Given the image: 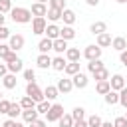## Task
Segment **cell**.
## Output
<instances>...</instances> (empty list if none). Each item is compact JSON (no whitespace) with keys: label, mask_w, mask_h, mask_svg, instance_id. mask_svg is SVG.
<instances>
[{"label":"cell","mask_w":127,"mask_h":127,"mask_svg":"<svg viewBox=\"0 0 127 127\" xmlns=\"http://www.w3.org/2000/svg\"><path fill=\"white\" fill-rule=\"evenodd\" d=\"M10 18H12V22H16V24H30L32 22V12L28 10V8H22V6H12V10H10Z\"/></svg>","instance_id":"1"},{"label":"cell","mask_w":127,"mask_h":127,"mask_svg":"<svg viewBox=\"0 0 127 127\" xmlns=\"http://www.w3.org/2000/svg\"><path fill=\"white\" fill-rule=\"evenodd\" d=\"M26 95L28 97H32L36 103H40V101H44L46 97H44V91L38 87V83L36 81H28V85H26Z\"/></svg>","instance_id":"2"},{"label":"cell","mask_w":127,"mask_h":127,"mask_svg":"<svg viewBox=\"0 0 127 127\" xmlns=\"http://www.w3.org/2000/svg\"><path fill=\"white\" fill-rule=\"evenodd\" d=\"M62 115H64V105L52 103L50 109H48V113H46V119H48V123H58V119H60Z\"/></svg>","instance_id":"3"},{"label":"cell","mask_w":127,"mask_h":127,"mask_svg":"<svg viewBox=\"0 0 127 127\" xmlns=\"http://www.w3.org/2000/svg\"><path fill=\"white\" fill-rule=\"evenodd\" d=\"M46 26H48V22H46L44 16H34V18H32V34L42 36V34L46 32Z\"/></svg>","instance_id":"4"},{"label":"cell","mask_w":127,"mask_h":127,"mask_svg":"<svg viewBox=\"0 0 127 127\" xmlns=\"http://www.w3.org/2000/svg\"><path fill=\"white\" fill-rule=\"evenodd\" d=\"M101 50L103 48H99L97 44H91V46H85V50H83V58L87 60V62H91V60H99L101 58Z\"/></svg>","instance_id":"5"},{"label":"cell","mask_w":127,"mask_h":127,"mask_svg":"<svg viewBox=\"0 0 127 127\" xmlns=\"http://www.w3.org/2000/svg\"><path fill=\"white\" fill-rule=\"evenodd\" d=\"M24 44H26V38H24L22 34H10V38H8V46H10V50H12V52L22 50V48H24Z\"/></svg>","instance_id":"6"},{"label":"cell","mask_w":127,"mask_h":127,"mask_svg":"<svg viewBox=\"0 0 127 127\" xmlns=\"http://www.w3.org/2000/svg\"><path fill=\"white\" fill-rule=\"evenodd\" d=\"M71 83H73V87H77V89H85V87H87V83H89V79H87V75H85V73L77 71L75 75H71Z\"/></svg>","instance_id":"7"},{"label":"cell","mask_w":127,"mask_h":127,"mask_svg":"<svg viewBox=\"0 0 127 127\" xmlns=\"http://www.w3.org/2000/svg\"><path fill=\"white\" fill-rule=\"evenodd\" d=\"M109 85H111V89H113V91H119V89H123L127 83H125V77H123L121 73H115V75H111Z\"/></svg>","instance_id":"8"},{"label":"cell","mask_w":127,"mask_h":127,"mask_svg":"<svg viewBox=\"0 0 127 127\" xmlns=\"http://www.w3.org/2000/svg\"><path fill=\"white\" fill-rule=\"evenodd\" d=\"M58 91H62V93H69L71 89H73V83H71V79L69 77H62V79H58Z\"/></svg>","instance_id":"9"},{"label":"cell","mask_w":127,"mask_h":127,"mask_svg":"<svg viewBox=\"0 0 127 127\" xmlns=\"http://www.w3.org/2000/svg\"><path fill=\"white\" fill-rule=\"evenodd\" d=\"M36 65H38L40 69H48V67H52V58H50L48 54H40V56L36 58Z\"/></svg>","instance_id":"10"},{"label":"cell","mask_w":127,"mask_h":127,"mask_svg":"<svg viewBox=\"0 0 127 127\" xmlns=\"http://www.w3.org/2000/svg\"><path fill=\"white\" fill-rule=\"evenodd\" d=\"M2 85L6 87V89H14L16 85H18V79H16V73H6L4 77H2Z\"/></svg>","instance_id":"11"},{"label":"cell","mask_w":127,"mask_h":127,"mask_svg":"<svg viewBox=\"0 0 127 127\" xmlns=\"http://www.w3.org/2000/svg\"><path fill=\"white\" fill-rule=\"evenodd\" d=\"M30 12H32V16H46L48 6H46V4H42V2H34V4H32V8H30Z\"/></svg>","instance_id":"12"},{"label":"cell","mask_w":127,"mask_h":127,"mask_svg":"<svg viewBox=\"0 0 127 127\" xmlns=\"http://www.w3.org/2000/svg\"><path fill=\"white\" fill-rule=\"evenodd\" d=\"M62 20H64L65 26H71V24L75 22V12L69 10V8H64V10H62Z\"/></svg>","instance_id":"13"},{"label":"cell","mask_w":127,"mask_h":127,"mask_svg":"<svg viewBox=\"0 0 127 127\" xmlns=\"http://www.w3.org/2000/svg\"><path fill=\"white\" fill-rule=\"evenodd\" d=\"M111 34L109 32H103V34H99L97 36V40H95V44L99 46V48H107V46H111Z\"/></svg>","instance_id":"14"},{"label":"cell","mask_w":127,"mask_h":127,"mask_svg":"<svg viewBox=\"0 0 127 127\" xmlns=\"http://www.w3.org/2000/svg\"><path fill=\"white\" fill-rule=\"evenodd\" d=\"M111 48L117 50V52H123V50L127 48V40H125V36H117V38H113V40H111Z\"/></svg>","instance_id":"15"},{"label":"cell","mask_w":127,"mask_h":127,"mask_svg":"<svg viewBox=\"0 0 127 127\" xmlns=\"http://www.w3.org/2000/svg\"><path fill=\"white\" fill-rule=\"evenodd\" d=\"M38 111H36V107H32V109H22V119L26 121V123H32V121H36L38 119Z\"/></svg>","instance_id":"16"},{"label":"cell","mask_w":127,"mask_h":127,"mask_svg":"<svg viewBox=\"0 0 127 127\" xmlns=\"http://www.w3.org/2000/svg\"><path fill=\"white\" fill-rule=\"evenodd\" d=\"M89 32H91L93 36H99V34L107 32V24H105V22H93V24L89 26Z\"/></svg>","instance_id":"17"},{"label":"cell","mask_w":127,"mask_h":127,"mask_svg":"<svg viewBox=\"0 0 127 127\" xmlns=\"http://www.w3.org/2000/svg\"><path fill=\"white\" fill-rule=\"evenodd\" d=\"M44 34H46V38H50V40H58V38H60V28H58L56 24H48Z\"/></svg>","instance_id":"18"},{"label":"cell","mask_w":127,"mask_h":127,"mask_svg":"<svg viewBox=\"0 0 127 127\" xmlns=\"http://www.w3.org/2000/svg\"><path fill=\"white\" fill-rule=\"evenodd\" d=\"M60 38L62 40H73L75 38V30L71 28V26H64V28H60Z\"/></svg>","instance_id":"19"},{"label":"cell","mask_w":127,"mask_h":127,"mask_svg":"<svg viewBox=\"0 0 127 127\" xmlns=\"http://www.w3.org/2000/svg\"><path fill=\"white\" fill-rule=\"evenodd\" d=\"M79 58H81L79 48H67L65 50V60L67 62H79Z\"/></svg>","instance_id":"20"},{"label":"cell","mask_w":127,"mask_h":127,"mask_svg":"<svg viewBox=\"0 0 127 127\" xmlns=\"http://www.w3.org/2000/svg\"><path fill=\"white\" fill-rule=\"evenodd\" d=\"M52 46H54V40H50V38H44V40L38 42V50H40V54H48V52L52 50Z\"/></svg>","instance_id":"21"},{"label":"cell","mask_w":127,"mask_h":127,"mask_svg":"<svg viewBox=\"0 0 127 127\" xmlns=\"http://www.w3.org/2000/svg\"><path fill=\"white\" fill-rule=\"evenodd\" d=\"M52 50H54V52H58V54L62 56V54H65V50H67V42H65V40H62V38H58V40H54Z\"/></svg>","instance_id":"22"},{"label":"cell","mask_w":127,"mask_h":127,"mask_svg":"<svg viewBox=\"0 0 127 127\" xmlns=\"http://www.w3.org/2000/svg\"><path fill=\"white\" fill-rule=\"evenodd\" d=\"M8 119H16L18 115H22V107H20V103H16V101H12L10 103V109H8Z\"/></svg>","instance_id":"23"},{"label":"cell","mask_w":127,"mask_h":127,"mask_svg":"<svg viewBox=\"0 0 127 127\" xmlns=\"http://www.w3.org/2000/svg\"><path fill=\"white\" fill-rule=\"evenodd\" d=\"M79 71V62H67L65 67H64V73L65 75H75Z\"/></svg>","instance_id":"24"},{"label":"cell","mask_w":127,"mask_h":127,"mask_svg":"<svg viewBox=\"0 0 127 127\" xmlns=\"http://www.w3.org/2000/svg\"><path fill=\"white\" fill-rule=\"evenodd\" d=\"M103 97H105V103H107V105H115V103H119V91L109 89Z\"/></svg>","instance_id":"25"},{"label":"cell","mask_w":127,"mask_h":127,"mask_svg":"<svg viewBox=\"0 0 127 127\" xmlns=\"http://www.w3.org/2000/svg\"><path fill=\"white\" fill-rule=\"evenodd\" d=\"M65 64H67V62H65V58H64V56H58V58H54V60H52V67H54L56 71H64Z\"/></svg>","instance_id":"26"},{"label":"cell","mask_w":127,"mask_h":127,"mask_svg":"<svg viewBox=\"0 0 127 127\" xmlns=\"http://www.w3.org/2000/svg\"><path fill=\"white\" fill-rule=\"evenodd\" d=\"M6 67H8V71H10V73H18V71H22V67H24V65H22V60L18 58V60H14V62H8V64H6Z\"/></svg>","instance_id":"27"},{"label":"cell","mask_w":127,"mask_h":127,"mask_svg":"<svg viewBox=\"0 0 127 127\" xmlns=\"http://www.w3.org/2000/svg\"><path fill=\"white\" fill-rule=\"evenodd\" d=\"M109 89H111V85H109V79H101V81H97V85H95V91H97L99 95H105Z\"/></svg>","instance_id":"28"},{"label":"cell","mask_w":127,"mask_h":127,"mask_svg":"<svg viewBox=\"0 0 127 127\" xmlns=\"http://www.w3.org/2000/svg\"><path fill=\"white\" fill-rule=\"evenodd\" d=\"M58 93H60V91H58L56 85H48V87L44 89V97H46L48 101H54V99L58 97Z\"/></svg>","instance_id":"29"},{"label":"cell","mask_w":127,"mask_h":127,"mask_svg":"<svg viewBox=\"0 0 127 127\" xmlns=\"http://www.w3.org/2000/svg\"><path fill=\"white\" fill-rule=\"evenodd\" d=\"M58 125H60V127H73V117H71V113H64V115L58 119Z\"/></svg>","instance_id":"30"},{"label":"cell","mask_w":127,"mask_h":127,"mask_svg":"<svg viewBox=\"0 0 127 127\" xmlns=\"http://www.w3.org/2000/svg\"><path fill=\"white\" fill-rule=\"evenodd\" d=\"M46 16H48L50 22H58V20H62V10H58V8H48Z\"/></svg>","instance_id":"31"},{"label":"cell","mask_w":127,"mask_h":127,"mask_svg":"<svg viewBox=\"0 0 127 127\" xmlns=\"http://www.w3.org/2000/svg\"><path fill=\"white\" fill-rule=\"evenodd\" d=\"M20 107H22V109H32V107H36V101H34L32 97L24 95V97L20 99Z\"/></svg>","instance_id":"32"},{"label":"cell","mask_w":127,"mask_h":127,"mask_svg":"<svg viewBox=\"0 0 127 127\" xmlns=\"http://www.w3.org/2000/svg\"><path fill=\"white\" fill-rule=\"evenodd\" d=\"M101 67H105V65H103V62H101V58H99V60H91V62L87 64V69H89L91 73H93V71H97V69H101Z\"/></svg>","instance_id":"33"},{"label":"cell","mask_w":127,"mask_h":127,"mask_svg":"<svg viewBox=\"0 0 127 127\" xmlns=\"http://www.w3.org/2000/svg\"><path fill=\"white\" fill-rule=\"evenodd\" d=\"M93 77H95V81H101V79H109V71H107V67H101V69L93 71Z\"/></svg>","instance_id":"34"},{"label":"cell","mask_w":127,"mask_h":127,"mask_svg":"<svg viewBox=\"0 0 127 127\" xmlns=\"http://www.w3.org/2000/svg\"><path fill=\"white\" fill-rule=\"evenodd\" d=\"M85 121H87V127H101V117H99V115H95V113H93V115H89Z\"/></svg>","instance_id":"35"},{"label":"cell","mask_w":127,"mask_h":127,"mask_svg":"<svg viewBox=\"0 0 127 127\" xmlns=\"http://www.w3.org/2000/svg\"><path fill=\"white\" fill-rule=\"evenodd\" d=\"M50 101L48 99H44V101H40V103H36V111L38 113H48V109H50Z\"/></svg>","instance_id":"36"},{"label":"cell","mask_w":127,"mask_h":127,"mask_svg":"<svg viewBox=\"0 0 127 127\" xmlns=\"http://www.w3.org/2000/svg\"><path fill=\"white\" fill-rule=\"evenodd\" d=\"M71 117H73V121H77V119H85V109H83V107H73Z\"/></svg>","instance_id":"37"},{"label":"cell","mask_w":127,"mask_h":127,"mask_svg":"<svg viewBox=\"0 0 127 127\" xmlns=\"http://www.w3.org/2000/svg\"><path fill=\"white\" fill-rule=\"evenodd\" d=\"M10 10H12V0H0V12L8 14Z\"/></svg>","instance_id":"38"},{"label":"cell","mask_w":127,"mask_h":127,"mask_svg":"<svg viewBox=\"0 0 127 127\" xmlns=\"http://www.w3.org/2000/svg\"><path fill=\"white\" fill-rule=\"evenodd\" d=\"M50 8H58V10H64L65 8V0H48Z\"/></svg>","instance_id":"39"},{"label":"cell","mask_w":127,"mask_h":127,"mask_svg":"<svg viewBox=\"0 0 127 127\" xmlns=\"http://www.w3.org/2000/svg\"><path fill=\"white\" fill-rule=\"evenodd\" d=\"M119 103L127 109V85H125L123 89H119Z\"/></svg>","instance_id":"40"},{"label":"cell","mask_w":127,"mask_h":127,"mask_svg":"<svg viewBox=\"0 0 127 127\" xmlns=\"http://www.w3.org/2000/svg\"><path fill=\"white\" fill-rule=\"evenodd\" d=\"M10 52H12V50H10L8 44H0V60H6V56H8Z\"/></svg>","instance_id":"41"},{"label":"cell","mask_w":127,"mask_h":127,"mask_svg":"<svg viewBox=\"0 0 127 127\" xmlns=\"http://www.w3.org/2000/svg\"><path fill=\"white\" fill-rule=\"evenodd\" d=\"M24 79L26 81H36V71L34 69H24Z\"/></svg>","instance_id":"42"},{"label":"cell","mask_w":127,"mask_h":127,"mask_svg":"<svg viewBox=\"0 0 127 127\" xmlns=\"http://www.w3.org/2000/svg\"><path fill=\"white\" fill-rule=\"evenodd\" d=\"M10 103L12 101H8V99H0V113H8V109H10Z\"/></svg>","instance_id":"43"},{"label":"cell","mask_w":127,"mask_h":127,"mask_svg":"<svg viewBox=\"0 0 127 127\" xmlns=\"http://www.w3.org/2000/svg\"><path fill=\"white\" fill-rule=\"evenodd\" d=\"M113 127H127V119H125V115H123V117H115Z\"/></svg>","instance_id":"44"},{"label":"cell","mask_w":127,"mask_h":127,"mask_svg":"<svg viewBox=\"0 0 127 127\" xmlns=\"http://www.w3.org/2000/svg\"><path fill=\"white\" fill-rule=\"evenodd\" d=\"M10 38V30L6 26H0V40H8Z\"/></svg>","instance_id":"45"},{"label":"cell","mask_w":127,"mask_h":127,"mask_svg":"<svg viewBox=\"0 0 127 127\" xmlns=\"http://www.w3.org/2000/svg\"><path fill=\"white\" fill-rule=\"evenodd\" d=\"M30 127H46V121L44 119H36V121H32V123H28Z\"/></svg>","instance_id":"46"},{"label":"cell","mask_w":127,"mask_h":127,"mask_svg":"<svg viewBox=\"0 0 127 127\" xmlns=\"http://www.w3.org/2000/svg\"><path fill=\"white\" fill-rule=\"evenodd\" d=\"M119 60H121V64L127 67V50H123V52H119Z\"/></svg>","instance_id":"47"},{"label":"cell","mask_w":127,"mask_h":127,"mask_svg":"<svg viewBox=\"0 0 127 127\" xmlns=\"http://www.w3.org/2000/svg\"><path fill=\"white\" fill-rule=\"evenodd\" d=\"M14 60H18V56H16V52H10V54L6 56V60H4V62L8 64V62H14Z\"/></svg>","instance_id":"48"},{"label":"cell","mask_w":127,"mask_h":127,"mask_svg":"<svg viewBox=\"0 0 127 127\" xmlns=\"http://www.w3.org/2000/svg\"><path fill=\"white\" fill-rule=\"evenodd\" d=\"M73 127H87V121L85 119H77V121H73Z\"/></svg>","instance_id":"49"},{"label":"cell","mask_w":127,"mask_h":127,"mask_svg":"<svg viewBox=\"0 0 127 127\" xmlns=\"http://www.w3.org/2000/svg\"><path fill=\"white\" fill-rule=\"evenodd\" d=\"M6 73H8V67H6V64H0V79H2Z\"/></svg>","instance_id":"50"},{"label":"cell","mask_w":127,"mask_h":127,"mask_svg":"<svg viewBox=\"0 0 127 127\" xmlns=\"http://www.w3.org/2000/svg\"><path fill=\"white\" fill-rule=\"evenodd\" d=\"M14 121H16V119H6V121L2 123V127H14Z\"/></svg>","instance_id":"51"},{"label":"cell","mask_w":127,"mask_h":127,"mask_svg":"<svg viewBox=\"0 0 127 127\" xmlns=\"http://www.w3.org/2000/svg\"><path fill=\"white\" fill-rule=\"evenodd\" d=\"M85 4H87V6H97L99 0H85Z\"/></svg>","instance_id":"52"},{"label":"cell","mask_w":127,"mask_h":127,"mask_svg":"<svg viewBox=\"0 0 127 127\" xmlns=\"http://www.w3.org/2000/svg\"><path fill=\"white\" fill-rule=\"evenodd\" d=\"M4 20H6V16H4L2 12H0V26H4Z\"/></svg>","instance_id":"53"},{"label":"cell","mask_w":127,"mask_h":127,"mask_svg":"<svg viewBox=\"0 0 127 127\" xmlns=\"http://www.w3.org/2000/svg\"><path fill=\"white\" fill-rule=\"evenodd\" d=\"M14 127H24L22 123H18V121H14Z\"/></svg>","instance_id":"54"},{"label":"cell","mask_w":127,"mask_h":127,"mask_svg":"<svg viewBox=\"0 0 127 127\" xmlns=\"http://www.w3.org/2000/svg\"><path fill=\"white\" fill-rule=\"evenodd\" d=\"M115 2H117V4H125L127 0H115Z\"/></svg>","instance_id":"55"},{"label":"cell","mask_w":127,"mask_h":127,"mask_svg":"<svg viewBox=\"0 0 127 127\" xmlns=\"http://www.w3.org/2000/svg\"><path fill=\"white\" fill-rule=\"evenodd\" d=\"M36 2H42V4H46V2H48V0H36Z\"/></svg>","instance_id":"56"},{"label":"cell","mask_w":127,"mask_h":127,"mask_svg":"<svg viewBox=\"0 0 127 127\" xmlns=\"http://www.w3.org/2000/svg\"><path fill=\"white\" fill-rule=\"evenodd\" d=\"M2 97H4V95H2V91H0V99H2Z\"/></svg>","instance_id":"57"},{"label":"cell","mask_w":127,"mask_h":127,"mask_svg":"<svg viewBox=\"0 0 127 127\" xmlns=\"http://www.w3.org/2000/svg\"><path fill=\"white\" fill-rule=\"evenodd\" d=\"M125 119H127V113H125Z\"/></svg>","instance_id":"58"},{"label":"cell","mask_w":127,"mask_h":127,"mask_svg":"<svg viewBox=\"0 0 127 127\" xmlns=\"http://www.w3.org/2000/svg\"><path fill=\"white\" fill-rule=\"evenodd\" d=\"M125 40H127V36H125Z\"/></svg>","instance_id":"59"}]
</instances>
